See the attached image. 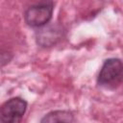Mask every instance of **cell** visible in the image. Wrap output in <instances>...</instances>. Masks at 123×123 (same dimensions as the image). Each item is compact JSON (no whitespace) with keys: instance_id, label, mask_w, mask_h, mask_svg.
I'll return each mask as SVG.
<instances>
[{"instance_id":"cell-1","label":"cell","mask_w":123,"mask_h":123,"mask_svg":"<svg viewBox=\"0 0 123 123\" xmlns=\"http://www.w3.org/2000/svg\"><path fill=\"white\" fill-rule=\"evenodd\" d=\"M52 13L53 3L42 2L29 7L24 13V18L26 23L32 27H42L48 24Z\"/></svg>"},{"instance_id":"cell-2","label":"cell","mask_w":123,"mask_h":123,"mask_svg":"<svg viewBox=\"0 0 123 123\" xmlns=\"http://www.w3.org/2000/svg\"><path fill=\"white\" fill-rule=\"evenodd\" d=\"M27 109V103L21 98H12L7 101L0 110L2 123H20Z\"/></svg>"},{"instance_id":"cell-3","label":"cell","mask_w":123,"mask_h":123,"mask_svg":"<svg viewBox=\"0 0 123 123\" xmlns=\"http://www.w3.org/2000/svg\"><path fill=\"white\" fill-rule=\"evenodd\" d=\"M123 66L118 59L107 60L98 76V83L102 86H116L120 83L122 78Z\"/></svg>"},{"instance_id":"cell-4","label":"cell","mask_w":123,"mask_h":123,"mask_svg":"<svg viewBox=\"0 0 123 123\" xmlns=\"http://www.w3.org/2000/svg\"><path fill=\"white\" fill-rule=\"evenodd\" d=\"M62 34V28L58 24H46L37 33V42L42 47H50L61 39Z\"/></svg>"},{"instance_id":"cell-5","label":"cell","mask_w":123,"mask_h":123,"mask_svg":"<svg viewBox=\"0 0 123 123\" xmlns=\"http://www.w3.org/2000/svg\"><path fill=\"white\" fill-rule=\"evenodd\" d=\"M73 114L68 111H54L43 116L40 123H72Z\"/></svg>"}]
</instances>
